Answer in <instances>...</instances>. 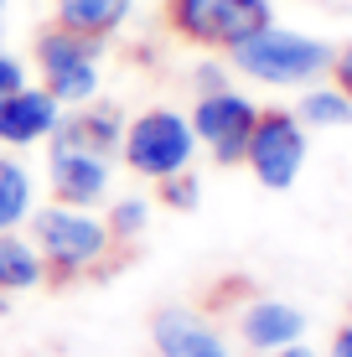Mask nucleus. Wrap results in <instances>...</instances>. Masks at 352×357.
I'll return each instance as SVG.
<instances>
[{
    "label": "nucleus",
    "instance_id": "1",
    "mask_svg": "<svg viewBox=\"0 0 352 357\" xmlns=\"http://www.w3.org/2000/svg\"><path fill=\"white\" fill-rule=\"evenodd\" d=\"M228 63H234L244 78L270 83V89H296V83H321L326 68H332V47L316 42L306 31H285V26H264L244 36L238 47H228Z\"/></svg>",
    "mask_w": 352,
    "mask_h": 357
},
{
    "label": "nucleus",
    "instance_id": "2",
    "mask_svg": "<svg viewBox=\"0 0 352 357\" xmlns=\"http://www.w3.org/2000/svg\"><path fill=\"white\" fill-rule=\"evenodd\" d=\"M161 16H166V26H171L181 42L228 52V47H238L244 36L270 26L275 6L270 0H166Z\"/></svg>",
    "mask_w": 352,
    "mask_h": 357
},
{
    "label": "nucleus",
    "instance_id": "3",
    "mask_svg": "<svg viewBox=\"0 0 352 357\" xmlns=\"http://www.w3.org/2000/svg\"><path fill=\"white\" fill-rule=\"evenodd\" d=\"M36 68H42V89L57 98V104H89L99 93V57H104V42L99 36H83V31H68V26H42L36 31Z\"/></svg>",
    "mask_w": 352,
    "mask_h": 357
},
{
    "label": "nucleus",
    "instance_id": "4",
    "mask_svg": "<svg viewBox=\"0 0 352 357\" xmlns=\"http://www.w3.org/2000/svg\"><path fill=\"white\" fill-rule=\"evenodd\" d=\"M192 151H197V135H192L187 114L176 109H145L140 119H125V140H119V155H125L130 171L161 181L171 171L192 166Z\"/></svg>",
    "mask_w": 352,
    "mask_h": 357
},
{
    "label": "nucleus",
    "instance_id": "5",
    "mask_svg": "<svg viewBox=\"0 0 352 357\" xmlns=\"http://www.w3.org/2000/svg\"><path fill=\"white\" fill-rule=\"evenodd\" d=\"M244 166L254 181L270 192H290L306 166V125L296 119V109H259L244 145Z\"/></svg>",
    "mask_w": 352,
    "mask_h": 357
},
{
    "label": "nucleus",
    "instance_id": "6",
    "mask_svg": "<svg viewBox=\"0 0 352 357\" xmlns=\"http://www.w3.org/2000/svg\"><path fill=\"white\" fill-rule=\"evenodd\" d=\"M31 233H36V254H42V264H52L57 275H78V269L99 264L109 254V228L99 218H89L83 207H42V213L31 218Z\"/></svg>",
    "mask_w": 352,
    "mask_h": 357
},
{
    "label": "nucleus",
    "instance_id": "7",
    "mask_svg": "<svg viewBox=\"0 0 352 357\" xmlns=\"http://www.w3.org/2000/svg\"><path fill=\"white\" fill-rule=\"evenodd\" d=\"M254 119H259V104L234 89H213L197 98V109H192V135H197V145H208V155L217 166H238L244 161V145H249V130Z\"/></svg>",
    "mask_w": 352,
    "mask_h": 357
},
{
    "label": "nucleus",
    "instance_id": "8",
    "mask_svg": "<svg viewBox=\"0 0 352 357\" xmlns=\"http://www.w3.org/2000/svg\"><path fill=\"white\" fill-rule=\"evenodd\" d=\"M52 140V155H47V181H52V197L63 207H93L109 187V155L83 151V145L63 140V135H47Z\"/></svg>",
    "mask_w": 352,
    "mask_h": 357
},
{
    "label": "nucleus",
    "instance_id": "9",
    "mask_svg": "<svg viewBox=\"0 0 352 357\" xmlns=\"http://www.w3.org/2000/svg\"><path fill=\"white\" fill-rule=\"evenodd\" d=\"M57 125H63V104L47 89H26L21 83L16 93L0 98V145H10V151H26V145L47 140Z\"/></svg>",
    "mask_w": 352,
    "mask_h": 357
},
{
    "label": "nucleus",
    "instance_id": "10",
    "mask_svg": "<svg viewBox=\"0 0 352 357\" xmlns=\"http://www.w3.org/2000/svg\"><path fill=\"white\" fill-rule=\"evenodd\" d=\"M151 337H155V352H161V357H228L223 342H217L192 311H181V305L155 311Z\"/></svg>",
    "mask_w": 352,
    "mask_h": 357
},
{
    "label": "nucleus",
    "instance_id": "11",
    "mask_svg": "<svg viewBox=\"0 0 352 357\" xmlns=\"http://www.w3.org/2000/svg\"><path fill=\"white\" fill-rule=\"evenodd\" d=\"M238 331H244V342L254 352H280L290 342H300L306 316H300L296 305H285V301H254L244 311V321H238Z\"/></svg>",
    "mask_w": 352,
    "mask_h": 357
},
{
    "label": "nucleus",
    "instance_id": "12",
    "mask_svg": "<svg viewBox=\"0 0 352 357\" xmlns=\"http://www.w3.org/2000/svg\"><path fill=\"white\" fill-rule=\"evenodd\" d=\"M52 135H63V140L83 145V151H99V155H114L119 140H125V114H119L114 104H78V114H68L63 125Z\"/></svg>",
    "mask_w": 352,
    "mask_h": 357
},
{
    "label": "nucleus",
    "instance_id": "13",
    "mask_svg": "<svg viewBox=\"0 0 352 357\" xmlns=\"http://www.w3.org/2000/svg\"><path fill=\"white\" fill-rule=\"evenodd\" d=\"M130 10H135V0H52V21L57 26L99 36V42H109V36L125 26Z\"/></svg>",
    "mask_w": 352,
    "mask_h": 357
},
{
    "label": "nucleus",
    "instance_id": "14",
    "mask_svg": "<svg viewBox=\"0 0 352 357\" xmlns=\"http://www.w3.org/2000/svg\"><path fill=\"white\" fill-rule=\"evenodd\" d=\"M47 280V264L36 254V243L16 238V233H0V290H31Z\"/></svg>",
    "mask_w": 352,
    "mask_h": 357
},
{
    "label": "nucleus",
    "instance_id": "15",
    "mask_svg": "<svg viewBox=\"0 0 352 357\" xmlns=\"http://www.w3.org/2000/svg\"><path fill=\"white\" fill-rule=\"evenodd\" d=\"M296 119L306 130H342L352 125V98L342 89H306L296 104Z\"/></svg>",
    "mask_w": 352,
    "mask_h": 357
},
{
    "label": "nucleus",
    "instance_id": "16",
    "mask_svg": "<svg viewBox=\"0 0 352 357\" xmlns=\"http://www.w3.org/2000/svg\"><path fill=\"white\" fill-rule=\"evenodd\" d=\"M31 213V176L16 161L0 155V233H10L16 223H26Z\"/></svg>",
    "mask_w": 352,
    "mask_h": 357
},
{
    "label": "nucleus",
    "instance_id": "17",
    "mask_svg": "<svg viewBox=\"0 0 352 357\" xmlns=\"http://www.w3.org/2000/svg\"><path fill=\"white\" fill-rule=\"evenodd\" d=\"M155 197H161V207H171V213H192V207L202 202V187H197V176L192 171H171V176H161L155 181Z\"/></svg>",
    "mask_w": 352,
    "mask_h": 357
},
{
    "label": "nucleus",
    "instance_id": "18",
    "mask_svg": "<svg viewBox=\"0 0 352 357\" xmlns=\"http://www.w3.org/2000/svg\"><path fill=\"white\" fill-rule=\"evenodd\" d=\"M151 223V207L140 202V197H125V202H114V213H109V238H135V233Z\"/></svg>",
    "mask_w": 352,
    "mask_h": 357
},
{
    "label": "nucleus",
    "instance_id": "19",
    "mask_svg": "<svg viewBox=\"0 0 352 357\" xmlns=\"http://www.w3.org/2000/svg\"><path fill=\"white\" fill-rule=\"evenodd\" d=\"M326 78H332V89H342L352 98V42L342 47V52H332V68H326Z\"/></svg>",
    "mask_w": 352,
    "mask_h": 357
},
{
    "label": "nucleus",
    "instance_id": "20",
    "mask_svg": "<svg viewBox=\"0 0 352 357\" xmlns=\"http://www.w3.org/2000/svg\"><path fill=\"white\" fill-rule=\"evenodd\" d=\"M21 83H26V68H21L10 52H0V98H6V93H16Z\"/></svg>",
    "mask_w": 352,
    "mask_h": 357
},
{
    "label": "nucleus",
    "instance_id": "21",
    "mask_svg": "<svg viewBox=\"0 0 352 357\" xmlns=\"http://www.w3.org/2000/svg\"><path fill=\"white\" fill-rule=\"evenodd\" d=\"M197 83H202V93L228 89V83H223V68H217V63H202V68H197Z\"/></svg>",
    "mask_w": 352,
    "mask_h": 357
},
{
    "label": "nucleus",
    "instance_id": "22",
    "mask_svg": "<svg viewBox=\"0 0 352 357\" xmlns=\"http://www.w3.org/2000/svg\"><path fill=\"white\" fill-rule=\"evenodd\" d=\"M332 357H352V326H342L332 337Z\"/></svg>",
    "mask_w": 352,
    "mask_h": 357
},
{
    "label": "nucleus",
    "instance_id": "23",
    "mask_svg": "<svg viewBox=\"0 0 352 357\" xmlns=\"http://www.w3.org/2000/svg\"><path fill=\"white\" fill-rule=\"evenodd\" d=\"M275 357H316V352H311V347H300V342H290V347H280Z\"/></svg>",
    "mask_w": 352,
    "mask_h": 357
},
{
    "label": "nucleus",
    "instance_id": "24",
    "mask_svg": "<svg viewBox=\"0 0 352 357\" xmlns=\"http://www.w3.org/2000/svg\"><path fill=\"white\" fill-rule=\"evenodd\" d=\"M0 316H6V290H0Z\"/></svg>",
    "mask_w": 352,
    "mask_h": 357
},
{
    "label": "nucleus",
    "instance_id": "25",
    "mask_svg": "<svg viewBox=\"0 0 352 357\" xmlns=\"http://www.w3.org/2000/svg\"><path fill=\"white\" fill-rule=\"evenodd\" d=\"M0 10H6V0H0Z\"/></svg>",
    "mask_w": 352,
    "mask_h": 357
}]
</instances>
